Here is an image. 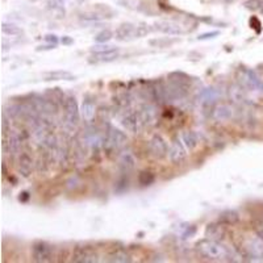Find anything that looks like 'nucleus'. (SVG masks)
Wrapping results in <instances>:
<instances>
[{
	"label": "nucleus",
	"mask_w": 263,
	"mask_h": 263,
	"mask_svg": "<svg viewBox=\"0 0 263 263\" xmlns=\"http://www.w3.org/2000/svg\"><path fill=\"white\" fill-rule=\"evenodd\" d=\"M195 249L199 255L208 260H215V262L233 260L232 251L228 247L224 246L220 241H215V239L207 238V237L196 242Z\"/></svg>",
	"instance_id": "nucleus-1"
},
{
	"label": "nucleus",
	"mask_w": 263,
	"mask_h": 263,
	"mask_svg": "<svg viewBox=\"0 0 263 263\" xmlns=\"http://www.w3.org/2000/svg\"><path fill=\"white\" fill-rule=\"evenodd\" d=\"M128 145V136L124 133L123 130L117 129V128L111 127L106 137V142L104 147L110 151H116L120 153L123 151Z\"/></svg>",
	"instance_id": "nucleus-2"
},
{
	"label": "nucleus",
	"mask_w": 263,
	"mask_h": 263,
	"mask_svg": "<svg viewBox=\"0 0 263 263\" xmlns=\"http://www.w3.org/2000/svg\"><path fill=\"white\" fill-rule=\"evenodd\" d=\"M62 104H63V117H65L66 125H68L70 128L76 127L79 119H80V110H79L75 96H65Z\"/></svg>",
	"instance_id": "nucleus-3"
},
{
	"label": "nucleus",
	"mask_w": 263,
	"mask_h": 263,
	"mask_svg": "<svg viewBox=\"0 0 263 263\" xmlns=\"http://www.w3.org/2000/svg\"><path fill=\"white\" fill-rule=\"evenodd\" d=\"M239 255L253 260H263V238L258 236L243 241Z\"/></svg>",
	"instance_id": "nucleus-4"
},
{
	"label": "nucleus",
	"mask_w": 263,
	"mask_h": 263,
	"mask_svg": "<svg viewBox=\"0 0 263 263\" xmlns=\"http://www.w3.org/2000/svg\"><path fill=\"white\" fill-rule=\"evenodd\" d=\"M121 125L124 129L130 132V133H140L145 127V121L142 119L141 111L130 110L124 113V116L121 117Z\"/></svg>",
	"instance_id": "nucleus-5"
},
{
	"label": "nucleus",
	"mask_w": 263,
	"mask_h": 263,
	"mask_svg": "<svg viewBox=\"0 0 263 263\" xmlns=\"http://www.w3.org/2000/svg\"><path fill=\"white\" fill-rule=\"evenodd\" d=\"M238 78L241 84L245 89L250 90H258V91H263V79L256 75V72L253 71L251 68L241 67L238 70Z\"/></svg>",
	"instance_id": "nucleus-6"
},
{
	"label": "nucleus",
	"mask_w": 263,
	"mask_h": 263,
	"mask_svg": "<svg viewBox=\"0 0 263 263\" xmlns=\"http://www.w3.org/2000/svg\"><path fill=\"white\" fill-rule=\"evenodd\" d=\"M72 262L76 263H95L99 262V255L93 246L89 245H78L72 251Z\"/></svg>",
	"instance_id": "nucleus-7"
},
{
	"label": "nucleus",
	"mask_w": 263,
	"mask_h": 263,
	"mask_svg": "<svg viewBox=\"0 0 263 263\" xmlns=\"http://www.w3.org/2000/svg\"><path fill=\"white\" fill-rule=\"evenodd\" d=\"M32 258L34 262H50L53 259V246L45 241H37L32 246Z\"/></svg>",
	"instance_id": "nucleus-8"
},
{
	"label": "nucleus",
	"mask_w": 263,
	"mask_h": 263,
	"mask_svg": "<svg viewBox=\"0 0 263 263\" xmlns=\"http://www.w3.org/2000/svg\"><path fill=\"white\" fill-rule=\"evenodd\" d=\"M31 104L34 107V110L42 116H48V115H53L57 112V104L50 98H42V96L36 95L31 98Z\"/></svg>",
	"instance_id": "nucleus-9"
},
{
	"label": "nucleus",
	"mask_w": 263,
	"mask_h": 263,
	"mask_svg": "<svg viewBox=\"0 0 263 263\" xmlns=\"http://www.w3.org/2000/svg\"><path fill=\"white\" fill-rule=\"evenodd\" d=\"M149 150L151 155L157 159H163L166 155H168L167 142L164 141L161 134H154L151 140L149 141Z\"/></svg>",
	"instance_id": "nucleus-10"
},
{
	"label": "nucleus",
	"mask_w": 263,
	"mask_h": 263,
	"mask_svg": "<svg viewBox=\"0 0 263 263\" xmlns=\"http://www.w3.org/2000/svg\"><path fill=\"white\" fill-rule=\"evenodd\" d=\"M168 158H170L171 163L177 164V166L185 163L187 159V151H186L183 141H181L179 138H175L172 141L170 150H168Z\"/></svg>",
	"instance_id": "nucleus-11"
},
{
	"label": "nucleus",
	"mask_w": 263,
	"mask_h": 263,
	"mask_svg": "<svg viewBox=\"0 0 263 263\" xmlns=\"http://www.w3.org/2000/svg\"><path fill=\"white\" fill-rule=\"evenodd\" d=\"M153 31L159 32V33L171 34V36H178V34L185 33V29L179 23L172 20H159L155 21L153 24Z\"/></svg>",
	"instance_id": "nucleus-12"
},
{
	"label": "nucleus",
	"mask_w": 263,
	"mask_h": 263,
	"mask_svg": "<svg viewBox=\"0 0 263 263\" xmlns=\"http://www.w3.org/2000/svg\"><path fill=\"white\" fill-rule=\"evenodd\" d=\"M167 79H168V83H170L171 85H174V87H177V89L183 90V91H186V93H188L190 89H191L192 79L191 76L187 75L186 72L172 71L168 74Z\"/></svg>",
	"instance_id": "nucleus-13"
},
{
	"label": "nucleus",
	"mask_w": 263,
	"mask_h": 263,
	"mask_svg": "<svg viewBox=\"0 0 263 263\" xmlns=\"http://www.w3.org/2000/svg\"><path fill=\"white\" fill-rule=\"evenodd\" d=\"M34 161L28 151H20L17 155V168L23 178H29L33 172Z\"/></svg>",
	"instance_id": "nucleus-14"
},
{
	"label": "nucleus",
	"mask_w": 263,
	"mask_h": 263,
	"mask_svg": "<svg viewBox=\"0 0 263 263\" xmlns=\"http://www.w3.org/2000/svg\"><path fill=\"white\" fill-rule=\"evenodd\" d=\"M115 37L119 41H130L136 38V24L133 23H123L117 27Z\"/></svg>",
	"instance_id": "nucleus-15"
},
{
	"label": "nucleus",
	"mask_w": 263,
	"mask_h": 263,
	"mask_svg": "<svg viewBox=\"0 0 263 263\" xmlns=\"http://www.w3.org/2000/svg\"><path fill=\"white\" fill-rule=\"evenodd\" d=\"M204 234L207 238L215 239V241H221V239L225 238L226 236V228L225 225L221 224L220 221L212 222V224H208V225H207Z\"/></svg>",
	"instance_id": "nucleus-16"
},
{
	"label": "nucleus",
	"mask_w": 263,
	"mask_h": 263,
	"mask_svg": "<svg viewBox=\"0 0 263 263\" xmlns=\"http://www.w3.org/2000/svg\"><path fill=\"white\" fill-rule=\"evenodd\" d=\"M119 49L113 48L111 50L102 51V53H93V57L90 61L95 62V63H108V62H112L119 58Z\"/></svg>",
	"instance_id": "nucleus-17"
},
{
	"label": "nucleus",
	"mask_w": 263,
	"mask_h": 263,
	"mask_svg": "<svg viewBox=\"0 0 263 263\" xmlns=\"http://www.w3.org/2000/svg\"><path fill=\"white\" fill-rule=\"evenodd\" d=\"M233 108L228 104H219L217 107L213 108L212 119L216 121H228L233 117Z\"/></svg>",
	"instance_id": "nucleus-18"
},
{
	"label": "nucleus",
	"mask_w": 263,
	"mask_h": 263,
	"mask_svg": "<svg viewBox=\"0 0 263 263\" xmlns=\"http://www.w3.org/2000/svg\"><path fill=\"white\" fill-rule=\"evenodd\" d=\"M219 96L220 94L217 90H215L213 87H209V89H204L202 93L199 94V102L202 103L204 107H209L217 102Z\"/></svg>",
	"instance_id": "nucleus-19"
},
{
	"label": "nucleus",
	"mask_w": 263,
	"mask_h": 263,
	"mask_svg": "<svg viewBox=\"0 0 263 263\" xmlns=\"http://www.w3.org/2000/svg\"><path fill=\"white\" fill-rule=\"evenodd\" d=\"M141 115H142V119L145 121V125H154L155 121L158 119L157 115V108L151 104H145V106L141 107Z\"/></svg>",
	"instance_id": "nucleus-20"
},
{
	"label": "nucleus",
	"mask_w": 263,
	"mask_h": 263,
	"mask_svg": "<svg viewBox=\"0 0 263 263\" xmlns=\"http://www.w3.org/2000/svg\"><path fill=\"white\" fill-rule=\"evenodd\" d=\"M21 151V137L16 132H11L8 138V153L11 157H17Z\"/></svg>",
	"instance_id": "nucleus-21"
},
{
	"label": "nucleus",
	"mask_w": 263,
	"mask_h": 263,
	"mask_svg": "<svg viewBox=\"0 0 263 263\" xmlns=\"http://www.w3.org/2000/svg\"><path fill=\"white\" fill-rule=\"evenodd\" d=\"M108 262H116V263H129L132 262V258H130L129 254L125 251L121 247H117V249H113L110 254H108Z\"/></svg>",
	"instance_id": "nucleus-22"
},
{
	"label": "nucleus",
	"mask_w": 263,
	"mask_h": 263,
	"mask_svg": "<svg viewBox=\"0 0 263 263\" xmlns=\"http://www.w3.org/2000/svg\"><path fill=\"white\" fill-rule=\"evenodd\" d=\"M75 76L72 75L70 71L66 70H55V71H49L44 75V80H74Z\"/></svg>",
	"instance_id": "nucleus-23"
},
{
	"label": "nucleus",
	"mask_w": 263,
	"mask_h": 263,
	"mask_svg": "<svg viewBox=\"0 0 263 263\" xmlns=\"http://www.w3.org/2000/svg\"><path fill=\"white\" fill-rule=\"evenodd\" d=\"M239 220V215L233 211V209H226V211H222L219 215V221L224 225H236Z\"/></svg>",
	"instance_id": "nucleus-24"
},
{
	"label": "nucleus",
	"mask_w": 263,
	"mask_h": 263,
	"mask_svg": "<svg viewBox=\"0 0 263 263\" xmlns=\"http://www.w3.org/2000/svg\"><path fill=\"white\" fill-rule=\"evenodd\" d=\"M80 116L85 120V121H93V119L95 117V104L93 100L85 99L82 104L80 108Z\"/></svg>",
	"instance_id": "nucleus-25"
},
{
	"label": "nucleus",
	"mask_w": 263,
	"mask_h": 263,
	"mask_svg": "<svg viewBox=\"0 0 263 263\" xmlns=\"http://www.w3.org/2000/svg\"><path fill=\"white\" fill-rule=\"evenodd\" d=\"M134 158L133 155L130 153H128V151H125L124 154H121V157H120V167H121V170L124 171V172H129V171H132L134 168Z\"/></svg>",
	"instance_id": "nucleus-26"
},
{
	"label": "nucleus",
	"mask_w": 263,
	"mask_h": 263,
	"mask_svg": "<svg viewBox=\"0 0 263 263\" xmlns=\"http://www.w3.org/2000/svg\"><path fill=\"white\" fill-rule=\"evenodd\" d=\"M182 141H183V144L187 149L190 150H194L199 144L198 136H196L195 132H192V130H188V132H185L183 136H182Z\"/></svg>",
	"instance_id": "nucleus-27"
},
{
	"label": "nucleus",
	"mask_w": 263,
	"mask_h": 263,
	"mask_svg": "<svg viewBox=\"0 0 263 263\" xmlns=\"http://www.w3.org/2000/svg\"><path fill=\"white\" fill-rule=\"evenodd\" d=\"M243 87L242 84H234L230 87L229 93H230V98L236 102H241V100L245 99V94H243Z\"/></svg>",
	"instance_id": "nucleus-28"
},
{
	"label": "nucleus",
	"mask_w": 263,
	"mask_h": 263,
	"mask_svg": "<svg viewBox=\"0 0 263 263\" xmlns=\"http://www.w3.org/2000/svg\"><path fill=\"white\" fill-rule=\"evenodd\" d=\"M155 181V177L151 171H141L140 175H138V182H140L141 186H151Z\"/></svg>",
	"instance_id": "nucleus-29"
},
{
	"label": "nucleus",
	"mask_w": 263,
	"mask_h": 263,
	"mask_svg": "<svg viewBox=\"0 0 263 263\" xmlns=\"http://www.w3.org/2000/svg\"><path fill=\"white\" fill-rule=\"evenodd\" d=\"M103 15L99 14V12H84V14L80 15V21H84V23H98L103 19Z\"/></svg>",
	"instance_id": "nucleus-30"
},
{
	"label": "nucleus",
	"mask_w": 263,
	"mask_h": 263,
	"mask_svg": "<svg viewBox=\"0 0 263 263\" xmlns=\"http://www.w3.org/2000/svg\"><path fill=\"white\" fill-rule=\"evenodd\" d=\"M113 38V33L110 29H103L102 32L95 36V42L96 44H107L108 41H111Z\"/></svg>",
	"instance_id": "nucleus-31"
},
{
	"label": "nucleus",
	"mask_w": 263,
	"mask_h": 263,
	"mask_svg": "<svg viewBox=\"0 0 263 263\" xmlns=\"http://www.w3.org/2000/svg\"><path fill=\"white\" fill-rule=\"evenodd\" d=\"M2 32L8 36H19L21 34V29L17 25L11 24V23H3L2 24Z\"/></svg>",
	"instance_id": "nucleus-32"
},
{
	"label": "nucleus",
	"mask_w": 263,
	"mask_h": 263,
	"mask_svg": "<svg viewBox=\"0 0 263 263\" xmlns=\"http://www.w3.org/2000/svg\"><path fill=\"white\" fill-rule=\"evenodd\" d=\"M243 7L249 11H263V0H246Z\"/></svg>",
	"instance_id": "nucleus-33"
},
{
	"label": "nucleus",
	"mask_w": 263,
	"mask_h": 263,
	"mask_svg": "<svg viewBox=\"0 0 263 263\" xmlns=\"http://www.w3.org/2000/svg\"><path fill=\"white\" fill-rule=\"evenodd\" d=\"M174 42H177V40H168V38H157V40H151L149 44L153 45V46H157V48H167L170 45H172Z\"/></svg>",
	"instance_id": "nucleus-34"
},
{
	"label": "nucleus",
	"mask_w": 263,
	"mask_h": 263,
	"mask_svg": "<svg viewBox=\"0 0 263 263\" xmlns=\"http://www.w3.org/2000/svg\"><path fill=\"white\" fill-rule=\"evenodd\" d=\"M150 31L151 29L149 28V25H146L145 23H138V24H136V38L145 37Z\"/></svg>",
	"instance_id": "nucleus-35"
},
{
	"label": "nucleus",
	"mask_w": 263,
	"mask_h": 263,
	"mask_svg": "<svg viewBox=\"0 0 263 263\" xmlns=\"http://www.w3.org/2000/svg\"><path fill=\"white\" fill-rule=\"evenodd\" d=\"M113 48H115V46H111V45L98 44V45H95V46H93V48L90 49V51H91V53H102V51L111 50V49H113Z\"/></svg>",
	"instance_id": "nucleus-36"
},
{
	"label": "nucleus",
	"mask_w": 263,
	"mask_h": 263,
	"mask_svg": "<svg viewBox=\"0 0 263 263\" xmlns=\"http://www.w3.org/2000/svg\"><path fill=\"white\" fill-rule=\"evenodd\" d=\"M195 234H196V228H195V226H194V225L187 226L185 232L182 233V238H183V239L192 238V237L195 236Z\"/></svg>",
	"instance_id": "nucleus-37"
},
{
	"label": "nucleus",
	"mask_w": 263,
	"mask_h": 263,
	"mask_svg": "<svg viewBox=\"0 0 263 263\" xmlns=\"http://www.w3.org/2000/svg\"><path fill=\"white\" fill-rule=\"evenodd\" d=\"M219 34H220V32H217V31L208 32V33H203V34H200V36H199V37H198V40H199V41H204V40H209V38H215V37H217V36H219Z\"/></svg>",
	"instance_id": "nucleus-38"
},
{
	"label": "nucleus",
	"mask_w": 263,
	"mask_h": 263,
	"mask_svg": "<svg viewBox=\"0 0 263 263\" xmlns=\"http://www.w3.org/2000/svg\"><path fill=\"white\" fill-rule=\"evenodd\" d=\"M254 230H255L256 236H259L260 238H263V221L258 220L254 222Z\"/></svg>",
	"instance_id": "nucleus-39"
},
{
	"label": "nucleus",
	"mask_w": 263,
	"mask_h": 263,
	"mask_svg": "<svg viewBox=\"0 0 263 263\" xmlns=\"http://www.w3.org/2000/svg\"><path fill=\"white\" fill-rule=\"evenodd\" d=\"M250 25H251V28L256 29V33H260V21L256 17H251L250 19Z\"/></svg>",
	"instance_id": "nucleus-40"
},
{
	"label": "nucleus",
	"mask_w": 263,
	"mask_h": 263,
	"mask_svg": "<svg viewBox=\"0 0 263 263\" xmlns=\"http://www.w3.org/2000/svg\"><path fill=\"white\" fill-rule=\"evenodd\" d=\"M61 42L63 45H72L74 44V40H72L70 36H63V37L61 38Z\"/></svg>",
	"instance_id": "nucleus-41"
},
{
	"label": "nucleus",
	"mask_w": 263,
	"mask_h": 263,
	"mask_svg": "<svg viewBox=\"0 0 263 263\" xmlns=\"http://www.w3.org/2000/svg\"><path fill=\"white\" fill-rule=\"evenodd\" d=\"M45 40L48 42H50V44H55L57 45V42H58V40H57V36H51V34H48V36H45Z\"/></svg>",
	"instance_id": "nucleus-42"
},
{
	"label": "nucleus",
	"mask_w": 263,
	"mask_h": 263,
	"mask_svg": "<svg viewBox=\"0 0 263 263\" xmlns=\"http://www.w3.org/2000/svg\"><path fill=\"white\" fill-rule=\"evenodd\" d=\"M55 48V44H50V42H49L48 45H44V46H38L37 48V50H50V49H54Z\"/></svg>",
	"instance_id": "nucleus-43"
},
{
	"label": "nucleus",
	"mask_w": 263,
	"mask_h": 263,
	"mask_svg": "<svg viewBox=\"0 0 263 263\" xmlns=\"http://www.w3.org/2000/svg\"><path fill=\"white\" fill-rule=\"evenodd\" d=\"M2 167H3V177L6 178L7 177V167H6V163L3 162V164H2Z\"/></svg>",
	"instance_id": "nucleus-44"
},
{
	"label": "nucleus",
	"mask_w": 263,
	"mask_h": 263,
	"mask_svg": "<svg viewBox=\"0 0 263 263\" xmlns=\"http://www.w3.org/2000/svg\"><path fill=\"white\" fill-rule=\"evenodd\" d=\"M221 2H224V3H230V2H233V0H221Z\"/></svg>",
	"instance_id": "nucleus-45"
}]
</instances>
